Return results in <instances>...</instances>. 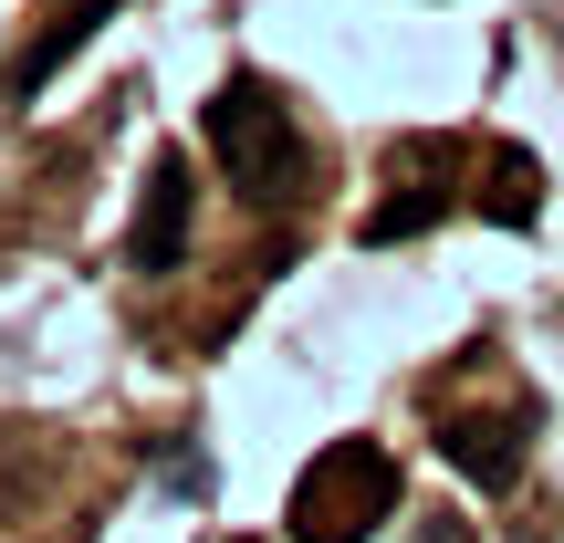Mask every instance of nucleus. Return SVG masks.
Listing matches in <instances>:
<instances>
[{"mask_svg":"<svg viewBox=\"0 0 564 543\" xmlns=\"http://www.w3.org/2000/svg\"><path fill=\"white\" fill-rule=\"evenodd\" d=\"M199 137H209V158L230 167V188L241 199H293V178H303V126H293V105L272 95L262 74H230L220 95L199 105Z\"/></svg>","mask_w":564,"mask_h":543,"instance_id":"f257e3e1","label":"nucleus"},{"mask_svg":"<svg viewBox=\"0 0 564 543\" xmlns=\"http://www.w3.org/2000/svg\"><path fill=\"white\" fill-rule=\"evenodd\" d=\"M387 512H398V460L377 439L314 449V470L293 481V543H366Z\"/></svg>","mask_w":564,"mask_h":543,"instance_id":"f03ea898","label":"nucleus"},{"mask_svg":"<svg viewBox=\"0 0 564 543\" xmlns=\"http://www.w3.org/2000/svg\"><path fill=\"white\" fill-rule=\"evenodd\" d=\"M188 220H199V188H188V158L167 146V158L147 167V209H137L126 262H137V272H178L188 262Z\"/></svg>","mask_w":564,"mask_h":543,"instance_id":"7ed1b4c3","label":"nucleus"},{"mask_svg":"<svg viewBox=\"0 0 564 543\" xmlns=\"http://www.w3.org/2000/svg\"><path fill=\"white\" fill-rule=\"evenodd\" d=\"M523 428H533V408H512V419H449L440 449H449V470H460V481L512 491V481H523Z\"/></svg>","mask_w":564,"mask_h":543,"instance_id":"20e7f679","label":"nucleus"},{"mask_svg":"<svg viewBox=\"0 0 564 543\" xmlns=\"http://www.w3.org/2000/svg\"><path fill=\"white\" fill-rule=\"evenodd\" d=\"M105 11H116V0H74V11H63V0H53V21H42V32H32V53L11 63V105H32L42 84H53L63 63H74L84 42H95V21H105Z\"/></svg>","mask_w":564,"mask_h":543,"instance_id":"39448f33","label":"nucleus"},{"mask_svg":"<svg viewBox=\"0 0 564 543\" xmlns=\"http://www.w3.org/2000/svg\"><path fill=\"white\" fill-rule=\"evenodd\" d=\"M533 188H544V178H533V158H523V146H491V220H512V230H523L533 209H544Z\"/></svg>","mask_w":564,"mask_h":543,"instance_id":"423d86ee","label":"nucleus"},{"mask_svg":"<svg viewBox=\"0 0 564 543\" xmlns=\"http://www.w3.org/2000/svg\"><path fill=\"white\" fill-rule=\"evenodd\" d=\"M449 209V188H408V199H377L366 209V241H408V230H429Z\"/></svg>","mask_w":564,"mask_h":543,"instance_id":"0eeeda50","label":"nucleus"},{"mask_svg":"<svg viewBox=\"0 0 564 543\" xmlns=\"http://www.w3.org/2000/svg\"><path fill=\"white\" fill-rule=\"evenodd\" d=\"M419 543H460V523H419Z\"/></svg>","mask_w":564,"mask_h":543,"instance_id":"6e6552de","label":"nucleus"}]
</instances>
